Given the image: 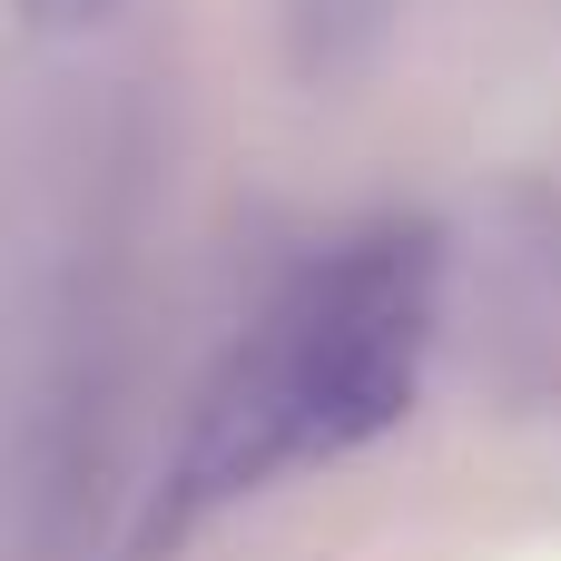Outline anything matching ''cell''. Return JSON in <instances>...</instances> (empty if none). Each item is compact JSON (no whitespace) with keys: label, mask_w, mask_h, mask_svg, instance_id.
<instances>
[{"label":"cell","mask_w":561,"mask_h":561,"mask_svg":"<svg viewBox=\"0 0 561 561\" xmlns=\"http://www.w3.org/2000/svg\"><path fill=\"white\" fill-rule=\"evenodd\" d=\"M434 325H444V237L434 227L385 217V227L316 247L207 375V394L158 473L148 542H187L227 503H256L286 473L345 463L375 434H394L424 394Z\"/></svg>","instance_id":"obj_1"},{"label":"cell","mask_w":561,"mask_h":561,"mask_svg":"<svg viewBox=\"0 0 561 561\" xmlns=\"http://www.w3.org/2000/svg\"><path fill=\"white\" fill-rule=\"evenodd\" d=\"M118 0H20V20L30 30H89V20H108Z\"/></svg>","instance_id":"obj_2"}]
</instances>
